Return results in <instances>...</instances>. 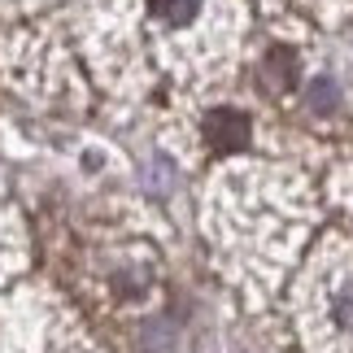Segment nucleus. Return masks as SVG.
<instances>
[{
    "label": "nucleus",
    "instance_id": "obj_5",
    "mask_svg": "<svg viewBox=\"0 0 353 353\" xmlns=\"http://www.w3.org/2000/svg\"><path fill=\"white\" fill-rule=\"evenodd\" d=\"M310 101H314L319 110H327V105H332V88H327V83H314V92H310Z\"/></svg>",
    "mask_w": 353,
    "mask_h": 353
},
{
    "label": "nucleus",
    "instance_id": "obj_2",
    "mask_svg": "<svg viewBox=\"0 0 353 353\" xmlns=\"http://www.w3.org/2000/svg\"><path fill=\"white\" fill-rule=\"evenodd\" d=\"M262 74H266V83L275 88V92H288L292 88V79H296V65H292V52L288 48H275L266 57V65H262Z\"/></svg>",
    "mask_w": 353,
    "mask_h": 353
},
{
    "label": "nucleus",
    "instance_id": "obj_4",
    "mask_svg": "<svg viewBox=\"0 0 353 353\" xmlns=\"http://www.w3.org/2000/svg\"><path fill=\"white\" fill-rule=\"evenodd\" d=\"M336 323H341V327H353V283L336 296Z\"/></svg>",
    "mask_w": 353,
    "mask_h": 353
},
{
    "label": "nucleus",
    "instance_id": "obj_1",
    "mask_svg": "<svg viewBox=\"0 0 353 353\" xmlns=\"http://www.w3.org/2000/svg\"><path fill=\"white\" fill-rule=\"evenodd\" d=\"M205 144L214 153H232V148L249 144V118L240 110H214L205 118Z\"/></svg>",
    "mask_w": 353,
    "mask_h": 353
},
{
    "label": "nucleus",
    "instance_id": "obj_3",
    "mask_svg": "<svg viewBox=\"0 0 353 353\" xmlns=\"http://www.w3.org/2000/svg\"><path fill=\"white\" fill-rule=\"evenodd\" d=\"M196 9H201V0H153V13H157L161 22H170V26L192 22Z\"/></svg>",
    "mask_w": 353,
    "mask_h": 353
}]
</instances>
